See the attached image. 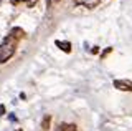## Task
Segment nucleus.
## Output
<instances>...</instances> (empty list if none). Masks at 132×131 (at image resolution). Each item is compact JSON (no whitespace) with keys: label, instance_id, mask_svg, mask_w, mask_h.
Listing matches in <instances>:
<instances>
[{"label":"nucleus","instance_id":"7","mask_svg":"<svg viewBox=\"0 0 132 131\" xmlns=\"http://www.w3.org/2000/svg\"><path fill=\"white\" fill-rule=\"evenodd\" d=\"M50 121H51V116H45L43 118V123H41V128H43L45 131H46L50 128Z\"/></svg>","mask_w":132,"mask_h":131},{"label":"nucleus","instance_id":"9","mask_svg":"<svg viewBox=\"0 0 132 131\" xmlns=\"http://www.w3.org/2000/svg\"><path fill=\"white\" fill-rule=\"evenodd\" d=\"M15 131H22V129H15Z\"/></svg>","mask_w":132,"mask_h":131},{"label":"nucleus","instance_id":"6","mask_svg":"<svg viewBox=\"0 0 132 131\" xmlns=\"http://www.w3.org/2000/svg\"><path fill=\"white\" fill-rule=\"evenodd\" d=\"M55 43H56V45H58V47H60L63 52H66V53L71 52V43H69V42H60V40H56Z\"/></svg>","mask_w":132,"mask_h":131},{"label":"nucleus","instance_id":"2","mask_svg":"<svg viewBox=\"0 0 132 131\" xmlns=\"http://www.w3.org/2000/svg\"><path fill=\"white\" fill-rule=\"evenodd\" d=\"M112 86L116 90H121V91H130L132 93V81L130 80H126V78H122V80H114L112 81Z\"/></svg>","mask_w":132,"mask_h":131},{"label":"nucleus","instance_id":"8","mask_svg":"<svg viewBox=\"0 0 132 131\" xmlns=\"http://www.w3.org/2000/svg\"><path fill=\"white\" fill-rule=\"evenodd\" d=\"M53 2H60V0H53Z\"/></svg>","mask_w":132,"mask_h":131},{"label":"nucleus","instance_id":"3","mask_svg":"<svg viewBox=\"0 0 132 131\" xmlns=\"http://www.w3.org/2000/svg\"><path fill=\"white\" fill-rule=\"evenodd\" d=\"M78 7H84V9H96L101 3V0H73Z\"/></svg>","mask_w":132,"mask_h":131},{"label":"nucleus","instance_id":"4","mask_svg":"<svg viewBox=\"0 0 132 131\" xmlns=\"http://www.w3.org/2000/svg\"><path fill=\"white\" fill-rule=\"evenodd\" d=\"M12 5H23V7H35L38 0H10Z\"/></svg>","mask_w":132,"mask_h":131},{"label":"nucleus","instance_id":"5","mask_svg":"<svg viewBox=\"0 0 132 131\" xmlns=\"http://www.w3.org/2000/svg\"><path fill=\"white\" fill-rule=\"evenodd\" d=\"M56 131H78V128H76V125H73V123H60Z\"/></svg>","mask_w":132,"mask_h":131},{"label":"nucleus","instance_id":"10","mask_svg":"<svg viewBox=\"0 0 132 131\" xmlns=\"http://www.w3.org/2000/svg\"><path fill=\"white\" fill-rule=\"evenodd\" d=\"M0 3H2V0H0Z\"/></svg>","mask_w":132,"mask_h":131},{"label":"nucleus","instance_id":"1","mask_svg":"<svg viewBox=\"0 0 132 131\" xmlns=\"http://www.w3.org/2000/svg\"><path fill=\"white\" fill-rule=\"evenodd\" d=\"M25 37V30L20 27H13L7 33V37L0 43V63H7L12 56L15 55L16 47H18L20 40Z\"/></svg>","mask_w":132,"mask_h":131}]
</instances>
